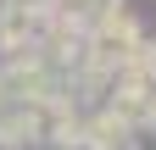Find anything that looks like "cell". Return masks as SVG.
Returning a JSON list of instances; mask_svg holds the SVG:
<instances>
[{
    "instance_id": "1",
    "label": "cell",
    "mask_w": 156,
    "mask_h": 150,
    "mask_svg": "<svg viewBox=\"0 0 156 150\" xmlns=\"http://www.w3.org/2000/svg\"><path fill=\"white\" fill-rule=\"evenodd\" d=\"M45 95H56V72L45 61H0V111L34 106Z\"/></svg>"
},
{
    "instance_id": "2",
    "label": "cell",
    "mask_w": 156,
    "mask_h": 150,
    "mask_svg": "<svg viewBox=\"0 0 156 150\" xmlns=\"http://www.w3.org/2000/svg\"><path fill=\"white\" fill-rule=\"evenodd\" d=\"M106 111L117 122H128L134 134H156V89L151 84H112Z\"/></svg>"
},
{
    "instance_id": "3",
    "label": "cell",
    "mask_w": 156,
    "mask_h": 150,
    "mask_svg": "<svg viewBox=\"0 0 156 150\" xmlns=\"http://www.w3.org/2000/svg\"><path fill=\"white\" fill-rule=\"evenodd\" d=\"M84 150H140V134H134L128 122H117L112 111L101 106L95 117H84V134H78Z\"/></svg>"
},
{
    "instance_id": "4",
    "label": "cell",
    "mask_w": 156,
    "mask_h": 150,
    "mask_svg": "<svg viewBox=\"0 0 156 150\" xmlns=\"http://www.w3.org/2000/svg\"><path fill=\"white\" fill-rule=\"evenodd\" d=\"M0 150H39V122L28 106L0 111Z\"/></svg>"
},
{
    "instance_id": "5",
    "label": "cell",
    "mask_w": 156,
    "mask_h": 150,
    "mask_svg": "<svg viewBox=\"0 0 156 150\" xmlns=\"http://www.w3.org/2000/svg\"><path fill=\"white\" fill-rule=\"evenodd\" d=\"M106 6H117V0H45V17L50 22H67V28H89Z\"/></svg>"
},
{
    "instance_id": "6",
    "label": "cell",
    "mask_w": 156,
    "mask_h": 150,
    "mask_svg": "<svg viewBox=\"0 0 156 150\" xmlns=\"http://www.w3.org/2000/svg\"><path fill=\"white\" fill-rule=\"evenodd\" d=\"M112 84H151V89H156V39H140V45H134Z\"/></svg>"
},
{
    "instance_id": "7",
    "label": "cell",
    "mask_w": 156,
    "mask_h": 150,
    "mask_svg": "<svg viewBox=\"0 0 156 150\" xmlns=\"http://www.w3.org/2000/svg\"><path fill=\"white\" fill-rule=\"evenodd\" d=\"M0 11H23V17H45V0H0Z\"/></svg>"
},
{
    "instance_id": "8",
    "label": "cell",
    "mask_w": 156,
    "mask_h": 150,
    "mask_svg": "<svg viewBox=\"0 0 156 150\" xmlns=\"http://www.w3.org/2000/svg\"><path fill=\"white\" fill-rule=\"evenodd\" d=\"M39 150H56V145H39Z\"/></svg>"
}]
</instances>
